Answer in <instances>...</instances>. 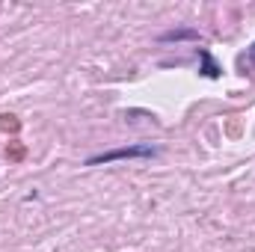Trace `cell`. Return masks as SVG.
Segmentation results:
<instances>
[{"label":"cell","instance_id":"1","mask_svg":"<svg viewBox=\"0 0 255 252\" xmlns=\"http://www.w3.org/2000/svg\"><path fill=\"white\" fill-rule=\"evenodd\" d=\"M157 148L151 142L145 145H125V148H113V151H101V154H92L86 160V166H101V163H113V160H130V157H154Z\"/></svg>","mask_w":255,"mask_h":252},{"label":"cell","instance_id":"6","mask_svg":"<svg viewBox=\"0 0 255 252\" xmlns=\"http://www.w3.org/2000/svg\"><path fill=\"white\" fill-rule=\"evenodd\" d=\"M6 157H9V160H21V157H24V148H21V145H12V148H6Z\"/></svg>","mask_w":255,"mask_h":252},{"label":"cell","instance_id":"5","mask_svg":"<svg viewBox=\"0 0 255 252\" xmlns=\"http://www.w3.org/2000/svg\"><path fill=\"white\" fill-rule=\"evenodd\" d=\"M18 130V122H15V116H0V130Z\"/></svg>","mask_w":255,"mask_h":252},{"label":"cell","instance_id":"3","mask_svg":"<svg viewBox=\"0 0 255 252\" xmlns=\"http://www.w3.org/2000/svg\"><path fill=\"white\" fill-rule=\"evenodd\" d=\"M175 39H196L193 30H178V33H163V42H175Z\"/></svg>","mask_w":255,"mask_h":252},{"label":"cell","instance_id":"4","mask_svg":"<svg viewBox=\"0 0 255 252\" xmlns=\"http://www.w3.org/2000/svg\"><path fill=\"white\" fill-rule=\"evenodd\" d=\"M241 65H244V68H255V42L247 48V54L241 57Z\"/></svg>","mask_w":255,"mask_h":252},{"label":"cell","instance_id":"2","mask_svg":"<svg viewBox=\"0 0 255 252\" xmlns=\"http://www.w3.org/2000/svg\"><path fill=\"white\" fill-rule=\"evenodd\" d=\"M199 57H202V63H205V77H217V74H220V68L214 65V60H211V57H208L205 51H202Z\"/></svg>","mask_w":255,"mask_h":252}]
</instances>
